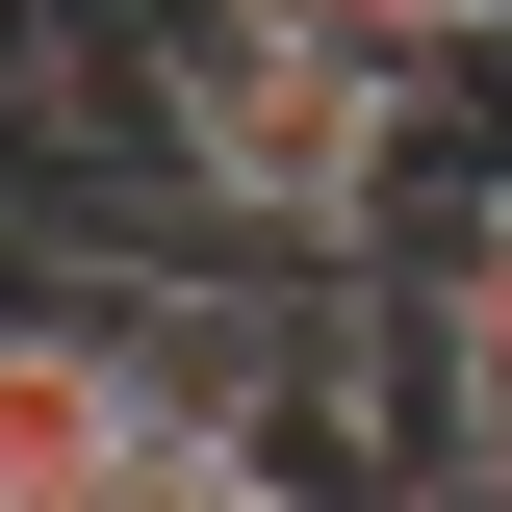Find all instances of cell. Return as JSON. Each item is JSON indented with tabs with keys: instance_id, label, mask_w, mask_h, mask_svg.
Wrapping results in <instances>:
<instances>
[{
	"instance_id": "obj_4",
	"label": "cell",
	"mask_w": 512,
	"mask_h": 512,
	"mask_svg": "<svg viewBox=\"0 0 512 512\" xmlns=\"http://www.w3.org/2000/svg\"><path fill=\"white\" fill-rule=\"evenodd\" d=\"M282 26H333V52H384V77H461V52H512V0H282Z\"/></svg>"
},
{
	"instance_id": "obj_2",
	"label": "cell",
	"mask_w": 512,
	"mask_h": 512,
	"mask_svg": "<svg viewBox=\"0 0 512 512\" xmlns=\"http://www.w3.org/2000/svg\"><path fill=\"white\" fill-rule=\"evenodd\" d=\"M384 282H410V384H436V487H512V154H436L384 180Z\"/></svg>"
},
{
	"instance_id": "obj_5",
	"label": "cell",
	"mask_w": 512,
	"mask_h": 512,
	"mask_svg": "<svg viewBox=\"0 0 512 512\" xmlns=\"http://www.w3.org/2000/svg\"><path fill=\"white\" fill-rule=\"evenodd\" d=\"M154 512H333V487H256L231 436H180V487H154Z\"/></svg>"
},
{
	"instance_id": "obj_1",
	"label": "cell",
	"mask_w": 512,
	"mask_h": 512,
	"mask_svg": "<svg viewBox=\"0 0 512 512\" xmlns=\"http://www.w3.org/2000/svg\"><path fill=\"white\" fill-rule=\"evenodd\" d=\"M410 103H436V77L333 52V26H282V0H154V180L231 205V231H384Z\"/></svg>"
},
{
	"instance_id": "obj_3",
	"label": "cell",
	"mask_w": 512,
	"mask_h": 512,
	"mask_svg": "<svg viewBox=\"0 0 512 512\" xmlns=\"http://www.w3.org/2000/svg\"><path fill=\"white\" fill-rule=\"evenodd\" d=\"M180 410L128 359V308H0V512H154Z\"/></svg>"
},
{
	"instance_id": "obj_6",
	"label": "cell",
	"mask_w": 512,
	"mask_h": 512,
	"mask_svg": "<svg viewBox=\"0 0 512 512\" xmlns=\"http://www.w3.org/2000/svg\"><path fill=\"white\" fill-rule=\"evenodd\" d=\"M436 512H512V487H436Z\"/></svg>"
}]
</instances>
